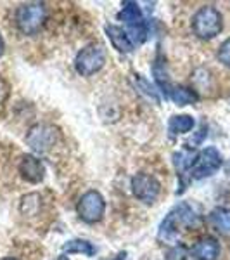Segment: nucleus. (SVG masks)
Masks as SVG:
<instances>
[{"mask_svg": "<svg viewBox=\"0 0 230 260\" xmlns=\"http://www.w3.org/2000/svg\"><path fill=\"white\" fill-rule=\"evenodd\" d=\"M196 224H199V215L189 203L182 201V203L175 205L168 212V215L163 219L160 229H158V241L163 245L165 243L171 245L177 241L180 228H194Z\"/></svg>", "mask_w": 230, "mask_h": 260, "instance_id": "obj_1", "label": "nucleus"}, {"mask_svg": "<svg viewBox=\"0 0 230 260\" xmlns=\"http://www.w3.org/2000/svg\"><path fill=\"white\" fill-rule=\"evenodd\" d=\"M223 30V16L213 6H203L192 16V31L203 40H211Z\"/></svg>", "mask_w": 230, "mask_h": 260, "instance_id": "obj_2", "label": "nucleus"}, {"mask_svg": "<svg viewBox=\"0 0 230 260\" xmlns=\"http://www.w3.org/2000/svg\"><path fill=\"white\" fill-rule=\"evenodd\" d=\"M107 59V50L102 44H89L85 45L80 52L74 57V70L82 77H92L94 73H97L99 70H102V66L106 64Z\"/></svg>", "mask_w": 230, "mask_h": 260, "instance_id": "obj_3", "label": "nucleus"}, {"mask_svg": "<svg viewBox=\"0 0 230 260\" xmlns=\"http://www.w3.org/2000/svg\"><path fill=\"white\" fill-rule=\"evenodd\" d=\"M47 19V9L44 4H23L16 11V24L24 35H36Z\"/></svg>", "mask_w": 230, "mask_h": 260, "instance_id": "obj_4", "label": "nucleus"}, {"mask_svg": "<svg viewBox=\"0 0 230 260\" xmlns=\"http://www.w3.org/2000/svg\"><path fill=\"white\" fill-rule=\"evenodd\" d=\"M223 165V158H221V153L215 146H208L204 148L201 153H198L194 163L190 167L189 177L194 180H201L211 177L213 174L220 170V167Z\"/></svg>", "mask_w": 230, "mask_h": 260, "instance_id": "obj_5", "label": "nucleus"}, {"mask_svg": "<svg viewBox=\"0 0 230 260\" xmlns=\"http://www.w3.org/2000/svg\"><path fill=\"white\" fill-rule=\"evenodd\" d=\"M61 137V132L57 127L50 123H36L28 130L26 144L35 151V153H47L57 144Z\"/></svg>", "mask_w": 230, "mask_h": 260, "instance_id": "obj_6", "label": "nucleus"}, {"mask_svg": "<svg viewBox=\"0 0 230 260\" xmlns=\"http://www.w3.org/2000/svg\"><path fill=\"white\" fill-rule=\"evenodd\" d=\"M78 217L87 222V224H95L104 219L106 213V201H104L102 194L99 191H87L85 194H82L80 201L76 205Z\"/></svg>", "mask_w": 230, "mask_h": 260, "instance_id": "obj_7", "label": "nucleus"}, {"mask_svg": "<svg viewBox=\"0 0 230 260\" xmlns=\"http://www.w3.org/2000/svg\"><path fill=\"white\" fill-rule=\"evenodd\" d=\"M132 191L137 200L144 203H154L161 192V184L154 175L149 174H135L132 177Z\"/></svg>", "mask_w": 230, "mask_h": 260, "instance_id": "obj_8", "label": "nucleus"}, {"mask_svg": "<svg viewBox=\"0 0 230 260\" xmlns=\"http://www.w3.org/2000/svg\"><path fill=\"white\" fill-rule=\"evenodd\" d=\"M18 169H19L21 177L26 180V182L39 184L45 177L44 163H42L36 156H33V154H24V156L21 158Z\"/></svg>", "mask_w": 230, "mask_h": 260, "instance_id": "obj_9", "label": "nucleus"}, {"mask_svg": "<svg viewBox=\"0 0 230 260\" xmlns=\"http://www.w3.org/2000/svg\"><path fill=\"white\" fill-rule=\"evenodd\" d=\"M220 243L211 236H204L192 246L190 255L196 260H216L220 257Z\"/></svg>", "mask_w": 230, "mask_h": 260, "instance_id": "obj_10", "label": "nucleus"}, {"mask_svg": "<svg viewBox=\"0 0 230 260\" xmlns=\"http://www.w3.org/2000/svg\"><path fill=\"white\" fill-rule=\"evenodd\" d=\"M106 35L109 39L111 45L114 47L118 52H123V54H128L133 50V42L128 35L127 30H123L121 26H116V24H107L106 26Z\"/></svg>", "mask_w": 230, "mask_h": 260, "instance_id": "obj_11", "label": "nucleus"}, {"mask_svg": "<svg viewBox=\"0 0 230 260\" xmlns=\"http://www.w3.org/2000/svg\"><path fill=\"white\" fill-rule=\"evenodd\" d=\"M208 222L221 236H230V208L218 207L211 210L210 215H208Z\"/></svg>", "mask_w": 230, "mask_h": 260, "instance_id": "obj_12", "label": "nucleus"}, {"mask_svg": "<svg viewBox=\"0 0 230 260\" xmlns=\"http://www.w3.org/2000/svg\"><path fill=\"white\" fill-rule=\"evenodd\" d=\"M118 19L123 21V23L127 24L128 28L145 23L140 6L137 2H132V0H127V2H123V6H121V11L118 12Z\"/></svg>", "mask_w": 230, "mask_h": 260, "instance_id": "obj_13", "label": "nucleus"}, {"mask_svg": "<svg viewBox=\"0 0 230 260\" xmlns=\"http://www.w3.org/2000/svg\"><path fill=\"white\" fill-rule=\"evenodd\" d=\"M152 75H154V82H156V87L158 90L165 94V98L168 99L170 98V90H171V83H170V78H168V73H166V66H165V61H163L161 56H158V59L154 61L152 64Z\"/></svg>", "mask_w": 230, "mask_h": 260, "instance_id": "obj_14", "label": "nucleus"}, {"mask_svg": "<svg viewBox=\"0 0 230 260\" xmlns=\"http://www.w3.org/2000/svg\"><path fill=\"white\" fill-rule=\"evenodd\" d=\"M177 106H187V104H194L199 101V94L190 87L185 85H175L170 90V98Z\"/></svg>", "mask_w": 230, "mask_h": 260, "instance_id": "obj_15", "label": "nucleus"}, {"mask_svg": "<svg viewBox=\"0 0 230 260\" xmlns=\"http://www.w3.org/2000/svg\"><path fill=\"white\" fill-rule=\"evenodd\" d=\"M62 251L64 253H82L85 257H94L97 253V248L87 240H69L62 245Z\"/></svg>", "mask_w": 230, "mask_h": 260, "instance_id": "obj_16", "label": "nucleus"}, {"mask_svg": "<svg viewBox=\"0 0 230 260\" xmlns=\"http://www.w3.org/2000/svg\"><path fill=\"white\" fill-rule=\"evenodd\" d=\"M194 127H196V120L192 118L190 115L171 116L170 123H168V130L173 134V136H178V134H187V132H190Z\"/></svg>", "mask_w": 230, "mask_h": 260, "instance_id": "obj_17", "label": "nucleus"}, {"mask_svg": "<svg viewBox=\"0 0 230 260\" xmlns=\"http://www.w3.org/2000/svg\"><path fill=\"white\" fill-rule=\"evenodd\" d=\"M135 83H137V87L144 92L147 98H150L154 101V103H160V95H158V89L154 85H150V82L149 80H145L142 75H135Z\"/></svg>", "mask_w": 230, "mask_h": 260, "instance_id": "obj_18", "label": "nucleus"}, {"mask_svg": "<svg viewBox=\"0 0 230 260\" xmlns=\"http://www.w3.org/2000/svg\"><path fill=\"white\" fill-rule=\"evenodd\" d=\"M216 57L223 66L230 68V39H227L223 44L218 47V52H216Z\"/></svg>", "mask_w": 230, "mask_h": 260, "instance_id": "obj_19", "label": "nucleus"}, {"mask_svg": "<svg viewBox=\"0 0 230 260\" xmlns=\"http://www.w3.org/2000/svg\"><path fill=\"white\" fill-rule=\"evenodd\" d=\"M168 260H192V255L187 251L185 246H175L170 250Z\"/></svg>", "mask_w": 230, "mask_h": 260, "instance_id": "obj_20", "label": "nucleus"}, {"mask_svg": "<svg viewBox=\"0 0 230 260\" xmlns=\"http://www.w3.org/2000/svg\"><path fill=\"white\" fill-rule=\"evenodd\" d=\"M11 95V85L7 83V80L4 77H0V113H2L4 106H6L7 99Z\"/></svg>", "mask_w": 230, "mask_h": 260, "instance_id": "obj_21", "label": "nucleus"}, {"mask_svg": "<svg viewBox=\"0 0 230 260\" xmlns=\"http://www.w3.org/2000/svg\"><path fill=\"white\" fill-rule=\"evenodd\" d=\"M125 258H127V253H125V251H121V253H118L114 257V260H125Z\"/></svg>", "mask_w": 230, "mask_h": 260, "instance_id": "obj_22", "label": "nucleus"}, {"mask_svg": "<svg viewBox=\"0 0 230 260\" xmlns=\"http://www.w3.org/2000/svg\"><path fill=\"white\" fill-rule=\"evenodd\" d=\"M4 49H6V44H4V39H2V35H0V56L4 54Z\"/></svg>", "mask_w": 230, "mask_h": 260, "instance_id": "obj_23", "label": "nucleus"}, {"mask_svg": "<svg viewBox=\"0 0 230 260\" xmlns=\"http://www.w3.org/2000/svg\"><path fill=\"white\" fill-rule=\"evenodd\" d=\"M223 170H225V174H227V175H230V160H228L227 163H225Z\"/></svg>", "mask_w": 230, "mask_h": 260, "instance_id": "obj_24", "label": "nucleus"}, {"mask_svg": "<svg viewBox=\"0 0 230 260\" xmlns=\"http://www.w3.org/2000/svg\"><path fill=\"white\" fill-rule=\"evenodd\" d=\"M0 260H18V258H14V257H4V258H0Z\"/></svg>", "mask_w": 230, "mask_h": 260, "instance_id": "obj_25", "label": "nucleus"}, {"mask_svg": "<svg viewBox=\"0 0 230 260\" xmlns=\"http://www.w3.org/2000/svg\"><path fill=\"white\" fill-rule=\"evenodd\" d=\"M57 260H69V258H68V257H64V255H61V257L57 258Z\"/></svg>", "mask_w": 230, "mask_h": 260, "instance_id": "obj_26", "label": "nucleus"}]
</instances>
